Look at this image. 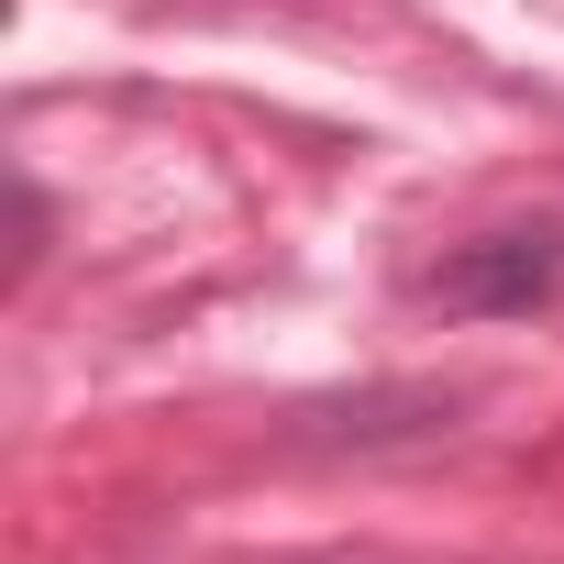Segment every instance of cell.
<instances>
[{"instance_id": "1", "label": "cell", "mask_w": 564, "mask_h": 564, "mask_svg": "<svg viewBox=\"0 0 564 564\" xmlns=\"http://www.w3.org/2000/svg\"><path fill=\"white\" fill-rule=\"evenodd\" d=\"M421 289L443 311H542L564 289V232H476V243H454L421 276Z\"/></svg>"}]
</instances>
